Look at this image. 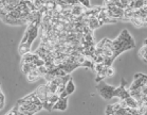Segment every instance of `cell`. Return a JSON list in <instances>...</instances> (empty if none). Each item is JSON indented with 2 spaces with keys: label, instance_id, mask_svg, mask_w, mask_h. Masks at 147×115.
<instances>
[{
  "label": "cell",
  "instance_id": "cell-1",
  "mask_svg": "<svg viewBox=\"0 0 147 115\" xmlns=\"http://www.w3.org/2000/svg\"><path fill=\"white\" fill-rule=\"evenodd\" d=\"M96 88L98 93H100V95L104 99H111L113 97V91L115 88L112 86V85L106 84L105 82L100 81L96 85Z\"/></svg>",
  "mask_w": 147,
  "mask_h": 115
},
{
  "label": "cell",
  "instance_id": "cell-2",
  "mask_svg": "<svg viewBox=\"0 0 147 115\" xmlns=\"http://www.w3.org/2000/svg\"><path fill=\"white\" fill-rule=\"evenodd\" d=\"M147 84V77L146 75L144 74H136L132 83L130 84V86L127 88L128 92L129 91H134V90H140L143 85Z\"/></svg>",
  "mask_w": 147,
  "mask_h": 115
},
{
  "label": "cell",
  "instance_id": "cell-3",
  "mask_svg": "<svg viewBox=\"0 0 147 115\" xmlns=\"http://www.w3.org/2000/svg\"><path fill=\"white\" fill-rule=\"evenodd\" d=\"M68 107V98H58L55 103H54L52 110H59V111H65Z\"/></svg>",
  "mask_w": 147,
  "mask_h": 115
},
{
  "label": "cell",
  "instance_id": "cell-4",
  "mask_svg": "<svg viewBox=\"0 0 147 115\" xmlns=\"http://www.w3.org/2000/svg\"><path fill=\"white\" fill-rule=\"evenodd\" d=\"M132 24L136 26L137 28H142V27H146L147 26V19L144 18V17H137V18H131L130 21Z\"/></svg>",
  "mask_w": 147,
  "mask_h": 115
},
{
  "label": "cell",
  "instance_id": "cell-5",
  "mask_svg": "<svg viewBox=\"0 0 147 115\" xmlns=\"http://www.w3.org/2000/svg\"><path fill=\"white\" fill-rule=\"evenodd\" d=\"M74 91H75V85L73 83V80H72V77H71L68 82L66 83V86H65V92H66V94L69 96V95L73 94Z\"/></svg>",
  "mask_w": 147,
  "mask_h": 115
},
{
  "label": "cell",
  "instance_id": "cell-6",
  "mask_svg": "<svg viewBox=\"0 0 147 115\" xmlns=\"http://www.w3.org/2000/svg\"><path fill=\"white\" fill-rule=\"evenodd\" d=\"M39 78H40V75L38 74L37 68L36 69H34V71H31L29 74H27V79L30 82H35V81H37Z\"/></svg>",
  "mask_w": 147,
  "mask_h": 115
},
{
  "label": "cell",
  "instance_id": "cell-7",
  "mask_svg": "<svg viewBox=\"0 0 147 115\" xmlns=\"http://www.w3.org/2000/svg\"><path fill=\"white\" fill-rule=\"evenodd\" d=\"M139 57L142 59V61H143L144 63H147V60H146V42H144L142 48L139 50Z\"/></svg>",
  "mask_w": 147,
  "mask_h": 115
},
{
  "label": "cell",
  "instance_id": "cell-8",
  "mask_svg": "<svg viewBox=\"0 0 147 115\" xmlns=\"http://www.w3.org/2000/svg\"><path fill=\"white\" fill-rule=\"evenodd\" d=\"M30 49H31V47L28 44H26V43H24V44L20 43L19 53L21 54V55H24V54H26V53H29V52H30Z\"/></svg>",
  "mask_w": 147,
  "mask_h": 115
},
{
  "label": "cell",
  "instance_id": "cell-9",
  "mask_svg": "<svg viewBox=\"0 0 147 115\" xmlns=\"http://www.w3.org/2000/svg\"><path fill=\"white\" fill-rule=\"evenodd\" d=\"M17 114H18V107L16 105V107H15V108H14L12 111L9 112L7 115H17Z\"/></svg>",
  "mask_w": 147,
  "mask_h": 115
},
{
  "label": "cell",
  "instance_id": "cell-10",
  "mask_svg": "<svg viewBox=\"0 0 147 115\" xmlns=\"http://www.w3.org/2000/svg\"><path fill=\"white\" fill-rule=\"evenodd\" d=\"M105 1H109V0H105Z\"/></svg>",
  "mask_w": 147,
  "mask_h": 115
}]
</instances>
